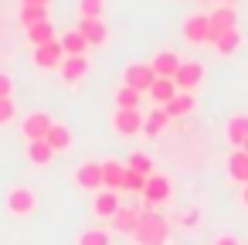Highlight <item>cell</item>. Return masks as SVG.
<instances>
[{
	"mask_svg": "<svg viewBox=\"0 0 248 245\" xmlns=\"http://www.w3.org/2000/svg\"><path fill=\"white\" fill-rule=\"evenodd\" d=\"M109 225H112V231H119V235H133V228L140 225V208H126V204H123V208L112 214Z\"/></svg>",
	"mask_w": 248,
	"mask_h": 245,
	"instance_id": "e0dca14e",
	"label": "cell"
},
{
	"mask_svg": "<svg viewBox=\"0 0 248 245\" xmlns=\"http://www.w3.org/2000/svg\"><path fill=\"white\" fill-rule=\"evenodd\" d=\"M173 82H177L180 92H194V89L204 82V65H201V62H180Z\"/></svg>",
	"mask_w": 248,
	"mask_h": 245,
	"instance_id": "52a82bcc",
	"label": "cell"
},
{
	"mask_svg": "<svg viewBox=\"0 0 248 245\" xmlns=\"http://www.w3.org/2000/svg\"><path fill=\"white\" fill-rule=\"evenodd\" d=\"M75 184L82 191H102V160H89L75 170Z\"/></svg>",
	"mask_w": 248,
	"mask_h": 245,
	"instance_id": "30bf717a",
	"label": "cell"
},
{
	"mask_svg": "<svg viewBox=\"0 0 248 245\" xmlns=\"http://www.w3.org/2000/svg\"><path fill=\"white\" fill-rule=\"evenodd\" d=\"M167 123H170V116H167V109L160 106V109H153V113L143 119V133H146V136H160V133L167 130Z\"/></svg>",
	"mask_w": 248,
	"mask_h": 245,
	"instance_id": "d4e9b609",
	"label": "cell"
},
{
	"mask_svg": "<svg viewBox=\"0 0 248 245\" xmlns=\"http://www.w3.org/2000/svg\"><path fill=\"white\" fill-rule=\"evenodd\" d=\"M238 45H241V31H238V28H234V31H224V34L214 41L217 55H234V51H238Z\"/></svg>",
	"mask_w": 248,
	"mask_h": 245,
	"instance_id": "4316f807",
	"label": "cell"
},
{
	"mask_svg": "<svg viewBox=\"0 0 248 245\" xmlns=\"http://www.w3.org/2000/svg\"><path fill=\"white\" fill-rule=\"evenodd\" d=\"M126 167H129V170H136V174H143V177H150V174H153V160H150L146 153H129Z\"/></svg>",
	"mask_w": 248,
	"mask_h": 245,
	"instance_id": "f546056e",
	"label": "cell"
},
{
	"mask_svg": "<svg viewBox=\"0 0 248 245\" xmlns=\"http://www.w3.org/2000/svg\"><path fill=\"white\" fill-rule=\"evenodd\" d=\"M140 96H143V92L123 85V89L116 92V109H140Z\"/></svg>",
	"mask_w": 248,
	"mask_h": 245,
	"instance_id": "f1b7e54d",
	"label": "cell"
},
{
	"mask_svg": "<svg viewBox=\"0 0 248 245\" xmlns=\"http://www.w3.org/2000/svg\"><path fill=\"white\" fill-rule=\"evenodd\" d=\"M245 140H248V113H238V116L228 119V143L241 150Z\"/></svg>",
	"mask_w": 248,
	"mask_h": 245,
	"instance_id": "ac0fdd59",
	"label": "cell"
},
{
	"mask_svg": "<svg viewBox=\"0 0 248 245\" xmlns=\"http://www.w3.org/2000/svg\"><path fill=\"white\" fill-rule=\"evenodd\" d=\"M48 21V7H34V4H21V24L31 28V24H41Z\"/></svg>",
	"mask_w": 248,
	"mask_h": 245,
	"instance_id": "83f0119b",
	"label": "cell"
},
{
	"mask_svg": "<svg viewBox=\"0 0 248 245\" xmlns=\"http://www.w3.org/2000/svg\"><path fill=\"white\" fill-rule=\"evenodd\" d=\"M58 41H62L65 55H85V48H89V41L82 38V31H78V28H75V31H68V34H62Z\"/></svg>",
	"mask_w": 248,
	"mask_h": 245,
	"instance_id": "484cf974",
	"label": "cell"
},
{
	"mask_svg": "<svg viewBox=\"0 0 248 245\" xmlns=\"http://www.w3.org/2000/svg\"><path fill=\"white\" fill-rule=\"evenodd\" d=\"M143 113L140 109H116L112 113V126H116V133L119 136H136V133H143Z\"/></svg>",
	"mask_w": 248,
	"mask_h": 245,
	"instance_id": "5b68a950",
	"label": "cell"
},
{
	"mask_svg": "<svg viewBox=\"0 0 248 245\" xmlns=\"http://www.w3.org/2000/svg\"><path fill=\"white\" fill-rule=\"evenodd\" d=\"M51 157H55V150H51L48 140H28V160L31 163L45 167V163H51Z\"/></svg>",
	"mask_w": 248,
	"mask_h": 245,
	"instance_id": "603a6c76",
	"label": "cell"
},
{
	"mask_svg": "<svg viewBox=\"0 0 248 245\" xmlns=\"http://www.w3.org/2000/svg\"><path fill=\"white\" fill-rule=\"evenodd\" d=\"M184 41H190V45H204V41H211V21H207V14H190V17H184Z\"/></svg>",
	"mask_w": 248,
	"mask_h": 245,
	"instance_id": "277c9868",
	"label": "cell"
},
{
	"mask_svg": "<svg viewBox=\"0 0 248 245\" xmlns=\"http://www.w3.org/2000/svg\"><path fill=\"white\" fill-rule=\"evenodd\" d=\"M45 140L51 143V150H55V153L72 150V130H68L65 123H51V130H48V136H45Z\"/></svg>",
	"mask_w": 248,
	"mask_h": 245,
	"instance_id": "ffe728a7",
	"label": "cell"
},
{
	"mask_svg": "<svg viewBox=\"0 0 248 245\" xmlns=\"http://www.w3.org/2000/svg\"><path fill=\"white\" fill-rule=\"evenodd\" d=\"M241 150H245V153H248V140H245V147H241Z\"/></svg>",
	"mask_w": 248,
	"mask_h": 245,
	"instance_id": "ab89813d",
	"label": "cell"
},
{
	"mask_svg": "<svg viewBox=\"0 0 248 245\" xmlns=\"http://www.w3.org/2000/svg\"><path fill=\"white\" fill-rule=\"evenodd\" d=\"M123 184H126V163L102 160V187L106 191H123Z\"/></svg>",
	"mask_w": 248,
	"mask_h": 245,
	"instance_id": "9a60e30c",
	"label": "cell"
},
{
	"mask_svg": "<svg viewBox=\"0 0 248 245\" xmlns=\"http://www.w3.org/2000/svg\"><path fill=\"white\" fill-rule=\"evenodd\" d=\"M106 0H78V17H102Z\"/></svg>",
	"mask_w": 248,
	"mask_h": 245,
	"instance_id": "4dcf8cb0",
	"label": "cell"
},
{
	"mask_svg": "<svg viewBox=\"0 0 248 245\" xmlns=\"http://www.w3.org/2000/svg\"><path fill=\"white\" fill-rule=\"evenodd\" d=\"M78 245H109V231H102V228H89V231L78 235Z\"/></svg>",
	"mask_w": 248,
	"mask_h": 245,
	"instance_id": "1f68e13d",
	"label": "cell"
},
{
	"mask_svg": "<svg viewBox=\"0 0 248 245\" xmlns=\"http://www.w3.org/2000/svg\"><path fill=\"white\" fill-rule=\"evenodd\" d=\"M167 238H170V221L156 211H143L140 225L133 228V242L136 245H167Z\"/></svg>",
	"mask_w": 248,
	"mask_h": 245,
	"instance_id": "6da1fadb",
	"label": "cell"
},
{
	"mask_svg": "<svg viewBox=\"0 0 248 245\" xmlns=\"http://www.w3.org/2000/svg\"><path fill=\"white\" fill-rule=\"evenodd\" d=\"M228 174H231V180L248 184V153H245V150H234V153L228 157Z\"/></svg>",
	"mask_w": 248,
	"mask_h": 245,
	"instance_id": "cb8c5ba5",
	"label": "cell"
},
{
	"mask_svg": "<svg viewBox=\"0 0 248 245\" xmlns=\"http://www.w3.org/2000/svg\"><path fill=\"white\" fill-rule=\"evenodd\" d=\"M211 245H241V238H238V235H217Z\"/></svg>",
	"mask_w": 248,
	"mask_h": 245,
	"instance_id": "d590c367",
	"label": "cell"
},
{
	"mask_svg": "<svg viewBox=\"0 0 248 245\" xmlns=\"http://www.w3.org/2000/svg\"><path fill=\"white\" fill-rule=\"evenodd\" d=\"M21 4H34V7H48L51 0H21Z\"/></svg>",
	"mask_w": 248,
	"mask_h": 245,
	"instance_id": "8d00e7d4",
	"label": "cell"
},
{
	"mask_svg": "<svg viewBox=\"0 0 248 245\" xmlns=\"http://www.w3.org/2000/svg\"><path fill=\"white\" fill-rule=\"evenodd\" d=\"M153 72H156V79H173L177 75V68H180V55L177 51H170V48H163V51H156L153 55Z\"/></svg>",
	"mask_w": 248,
	"mask_h": 245,
	"instance_id": "4fadbf2b",
	"label": "cell"
},
{
	"mask_svg": "<svg viewBox=\"0 0 248 245\" xmlns=\"http://www.w3.org/2000/svg\"><path fill=\"white\" fill-rule=\"evenodd\" d=\"M34 208H38V197H34L31 187H11V194H7V211H11L14 218H24V214H31Z\"/></svg>",
	"mask_w": 248,
	"mask_h": 245,
	"instance_id": "8992f818",
	"label": "cell"
},
{
	"mask_svg": "<svg viewBox=\"0 0 248 245\" xmlns=\"http://www.w3.org/2000/svg\"><path fill=\"white\" fill-rule=\"evenodd\" d=\"M78 31L89 45H106L109 38V28L102 24V17H78Z\"/></svg>",
	"mask_w": 248,
	"mask_h": 245,
	"instance_id": "5bb4252c",
	"label": "cell"
},
{
	"mask_svg": "<svg viewBox=\"0 0 248 245\" xmlns=\"http://www.w3.org/2000/svg\"><path fill=\"white\" fill-rule=\"evenodd\" d=\"M51 116L48 113H31V116H24V123H21V136L24 140H45L48 136V130H51Z\"/></svg>",
	"mask_w": 248,
	"mask_h": 245,
	"instance_id": "9c48e42d",
	"label": "cell"
},
{
	"mask_svg": "<svg viewBox=\"0 0 248 245\" xmlns=\"http://www.w3.org/2000/svg\"><path fill=\"white\" fill-rule=\"evenodd\" d=\"M123 82H126L129 89H136V92H150V85L156 82V72H153V65L133 62V65H126V72H123Z\"/></svg>",
	"mask_w": 248,
	"mask_h": 245,
	"instance_id": "3957f363",
	"label": "cell"
},
{
	"mask_svg": "<svg viewBox=\"0 0 248 245\" xmlns=\"http://www.w3.org/2000/svg\"><path fill=\"white\" fill-rule=\"evenodd\" d=\"M177 92H180V89H177V82H173V79H156V82L150 85V99H153L156 106H167Z\"/></svg>",
	"mask_w": 248,
	"mask_h": 245,
	"instance_id": "44dd1931",
	"label": "cell"
},
{
	"mask_svg": "<svg viewBox=\"0 0 248 245\" xmlns=\"http://www.w3.org/2000/svg\"><path fill=\"white\" fill-rule=\"evenodd\" d=\"M11 92H14V79L7 72H0V99H11Z\"/></svg>",
	"mask_w": 248,
	"mask_h": 245,
	"instance_id": "e575fe53",
	"label": "cell"
},
{
	"mask_svg": "<svg viewBox=\"0 0 248 245\" xmlns=\"http://www.w3.org/2000/svg\"><path fill=\"white\" fill-rule=\"evenodd\" d=\"M28 31V41H31V48H38V45H48V41H55L58 34H55V24L51 21H41V24H31V28H24Z\"/></svg>",
	"mask_w": 248,
	"mask_h": 245,
	"instance_id": "7402d4cb",
	"label": "cell"
},
{
	"mask_svg": "<svg viewBox=\"0 0 248 245\" xmlns=\"http://www.w3.org/2000/svg\"><path fill=\"white\" fill-rule=\"evenodd\" d=\"M14 99H0V126H4V123H11L14 119Z\"/></svg>",
	"mask_w": 248,
	"mask_h": 245,
	"instance_id": "836d02e7",
	"label": "cell"
},
{
	"mask_svg": "<svg viewBox=\"0 0 248 245\" xmlns=\"http://www.w3.org/2000/svg\"><path fill=\"white\" fill-rule=\"evenodd\" d=\"M31 58H34L38 68H58V65L65 62V48H62V41L55 38V41H48V45H38Z\"/></svg>",
	"mask_w": 248,
	"mask_h": 245,
	"instance_id": "ba28073f",
	"label": "cell"
},
{
	"mask_svg": "<svg viewBox=\"0 0 248 245\" xmlns=\"http://www.w3.org/2000/svg\"><path fill=\"white\" fill-rule=\"evenodd\" d=\"M163 109H167V116H170V119L190 116V113H194V92H177V96H173Z\"/></svg>",
	"mask_w": 248,
	"mask_h": 245,
	"instance_id": "d6986e66",
	"label": "cell"
},
{
	"mask_svg": "<svg viewBox=\"0 0 248 245\" xmlns=\"http://www.w3.org/2000/svg\"><path fill=\"white\" fill-rule=\"evenodd\" d=\"M207 21H211V45H214L224 31H234V28H238V14H234L231 4H217V7L207 14Z\"/></svg>",
	"mask_w": 248,
	"mask_h": 245,
	"instance_id": "7a4b0ae2",
	"label": "cell"
},
{
	"mask_svg": "<svg viewBox=\"0 0 248 245\" xmlns=\"http://www.w3.org/2000/svg\"><path fill=\"white\" fill-rule=\"evenodd\" d=\"M170 194H173L170 177H163V174H150V177H146V191H143L146 204H163Z\"/></svg>",
	"mask_w": 248,
	"mask_h": 245,
	"instance_id": "7c38bea8",
	"label": "cell"
},
{
	"mask_svg": "<svg viewBox=\"0 0 248 245\" xmlns=\"http://www.w3.org/2000/svg\"><path fill=\"white\" fill-rule=\"evenodd\" d=\"M58 72H62V79L68 85H75V82H82L89 75V58L85 55H65V62L58 65Z\"/></svg>",
	"mask_w": 248,
	"mask_h": 245,
	"instance_id": "8fae6325",
	"label": "cell"
},
{
	"mask_svg": "<svg viewBox=\"0 0 248 245\" xmlns=\"http://www.w3.org/2000/svg\"><path fill=\"white\" fill-rule=\"evenodd\" d=\"M123 191H133V194H143V191H146V177L126 167V184H123Z\"/></svg>",
	"mask_w": 248,
	"mask_h": 245,
	"instance_id": "d6a6232c",
	"label": "cell"
},
{
	"mask_svg": "<svg viewBox=\"0 0 248 245\" xmlns=\"http://www.w3.org/2000/svg\"><path fill=\"white\" fill-rule=\"evenodd\" d=\"M214 4H231V0H214Z\"/></svg>",
	"mask_w": 248,
	"mask_h": 245,
	"instance_id": "f35d334b",
	"label": "cell"
},
{
	"mask_svg": "<svg viewBox=\"0 0 248 245\" xmlns=\"http://www.w3.org/2000/svg\"><path fill=\"white\" fill-rule=\"evenodd\" d=\"M92 208H95V214H99V218L112 221V214L123 208V204H119V191H106V187H102V191L95 194V204H92Z\"/></svg>",
	"mask_w": 248,
	"mask_h": 245,
	"instance_id": "2e32d148",
	"label": "cell"
},
{
	"mask_svg": "<svg viewBox=\"0 0 248 245\" xmlns=\"http://www.w3.org/2000/svg\"><path fill=\"white\" fill-rule=\"evenodd\" d=\"M241 187H245V191H241V204L248 208V184H241Z\"/></svg>",
	"mask_w": 248,
	"mask_h": 245,
	"instance_id": "74e56055",
	"label": "cell"
}]
</instances>
